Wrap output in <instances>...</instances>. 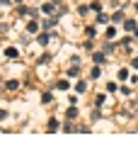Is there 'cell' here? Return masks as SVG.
I'll use <instances>...</instances> for the list:
<instances>
[{
	"label": "cell",
	"instance_id": "6da1fadb",
	"mask_svg": "<svg viewBox=\"0 0 138 146\" xmlns=\"http://www.w3.org/2000/svg\"><path fill=\"white\" fill-rule=\"evenodd\" d=\"M41 12H44V15H53V3H44V5H41Z\"/></svg>",
	"mask_w": 138,
	"mask_h": 146
},
{
	"label": "cell",
	"instance_id": "7a4b0ae2",
	"mask_svg": "<svg viewBox=\"0 0 138 146\" xmlns=\"http://www.w3.org/2000/svg\"><path fill=\"white\" fill-rule=\"evenodd\" d=\"M27 32H32V34H34V32H39V22H36V20H32L29 25H27Z\"/></svg>",
	"mask_w": 138,
	"mask_h": 146
},
{
	"label": "cell",
	"instance_id": "3957f363",
	"mask_svg": "<svg viewBox=\"0 0 138 146\" xmlns=\"http://www.w3.org/2000/svg\"><path fill=\"white\" fill-rule=\"evenodd\" d=\"M92 61H95V63H104V51H95Z\"/></svg>",
	"mask_w": 138,
	"mask_h": 146
},
{
	"label": "cell",
	"instance_id": "277c9868",
	"mask_svg": "<svg viewBox=\"0 0 138 146\" xmlns=\"http://www.w3.org/2000/svg\"><path fill=\"white\" fill-rule=\"evenodd\" d=\"M75 117H78V107L70 105V107H68V119H75Z\"/></svg>",
	"mask_w": 138,
	"mask_h": 146
},
{
	"label": "cell",
	"instance_id": "5b68a950",
	"mask_svg": "<svg viewBox=\"0 0 138 146\" xmlns=\"http://www.w3.org/2000/svg\"><path fill=\"white\" fill-rule=\"evenodd\" d=\"M36 44H39V46H46V44H49V34H39Z\"/></svg>",
	"mask_w": 138,
	"mask_h": 146
},
{
	"label": "cell",
	"instance_id": "8992f818",
	"mask_svg": "<svg viewBox=\"0 0 138 146\" xmlns=\"http://www.w3.org/2000/svg\"><path fill=\"white\" fill-rule=\"evenodd\" d=\"M124 27H126V32H136V22H133V20H126Z\"/></svg>",
	"mask_w": 138,
	"mask_h": 146
},
{
	"label": "cell",
	"instance_id": "52a82bcc",
	"mask_svg": "<svg viewBox=\"0 0 138 146\" xmlns=\"http://www.w3.org/2000/svg\"><path fill=\"white\" fill-rule=\"evenodd\" d=\"M5 56H7V58H15V56H17V49H15V46H7V49H5Z\"/></svg>",
	"mask_w": 138,
	"mask_h": 146
},
{
	"label": "cell",
	"instance_id": "ba28073f",
	"mask_svg": "<svg viewBox=\"0 0 138 146\" xmlns=\"http://www.w3.org/2000/svg\"><path fill=\"white\" fill-rule=\"evenodd\" d=\"M112 20H114V22H124V12H121V10H116V12L112 15Z\"/></svg>",
	"mask_w": 138,
	"mask_h": 146
},
{
	"label": "cell",
	"instance_id": "9c48e42d",
	"mask_svg": "<svg viewBox=\"0 0 138 146\" xmlns=\"http://www.w3.org/2000/svg\"><path fill=\"white\" fill-rule=\"evenodd\" d=\"M58 90H68V88H70V83H68V80H58Z\"/></svg>",
	"mask_w": 138,
	"mask_h": 146
},
{
	"label": "cell",
	"instance_id": "30bf717a",
	"mask_svg": "<svg viewBox=\"0 0 138 146\" xmlns=\"http://www.w3.org/2000/svg\"><path fill=\"white\" fill-rule=\"evenodd\" d=\"M51 93H44V95H41V102H44V105H49V102H51Z\"/></svg>",
	"mask_w": 138,
	"mask_h": 146
},
{
	"label": "cell",
	"instance_id": "8fae6325",
	"mask_svg": "<svg viewBox=\"0 0 138 146\" xmlns=\"http://www.w3.org/2000/svg\"><path fill=\"white\" fill-rule=\"evenodd\" d=\"M58 129V122L56 119H49V131H56Z\"/></svg>",
	"mask_w": 138,
	"mask_h": 146
},
{
	"label": "cell",
	"instance_id": "7c38bea8",
	"mask_svg": "<svg viewBox=\"0 0 138 146\" xmlns=\"http://www.w3.org/2000/svg\"><path fill=\"white\" fill-rule=\"evenodd\" d=\"M7 90H17V85H20V83H17V80H7Z\"/></svg>",
	"mask_w": 138,
	"mask_h": 146
},
{
	"label": "cell",
	"instance_id": "4fadbf2b",
	"mask_svg": "<svg viewBox=\"0 0 138 146\" xmlns=\"http://www.w3.org/2000/svg\"><path fill=\"white\" fill-rule=\"evenodd\" d=\"M99 76H102V71H99V66H95L92 68V78H99Z\"/></svg>",
	"mask_w": 138,
	"mask_h": 146
},
{
	"label": "cell",
	"instance_id": "5bb4252c",
	"mask_svg": "<svg viewBox=\"0 0 138 146\" xmlns=\"http://www.w3.org/2000/svg\"><path fill=\"white\" fill-rule=\"evenodd\" d=\"M95 105H97V107H99V105H104V95H97V98H95Z\"/></svg>",
	"mask_w": 138,
	"mask_h": 146
},
{
	"label": "cell",
	"instance_id": "9a60e30c",
	"mask_svg": "<svg viewBox=\"0 0 138 146\" xmlns=\"http://www.w3.org/2000/svg\"><path fill=\"white\" fill-rule=\"evenodd\" d=\"M78 73H80V68H78V66H73L70 71H68V76H78Z\"/></svg>",
	"mask_w": 138,
	"mask_h": 146
},
{
	"label": "cell",
	"instance_id": "2e32d148",
	"mask_svg": "<svg viewBox=\"0 0 138 146\" xmlns=\"http://www.w3.org/2000/svg\"><path fill=\"white\" fill-rule=\"evenodd\" d=\"M85 88H87L85 83H78V85H75V90H78V93H85Z\"/></svg>",
	"mask_w": 138,
	"mask_h": 146
},
{
	"label": "cell",
	"instance_id": "e0dca14e",
	"mask_svg": "<svg viewBox=\"0 0 138 146\" xmlns=\"http://www.w3.org/2000/svg\"><path fill=\"white\" fill-rule=\"evenodd\" d=\"M114 34H116V29H114V27H109V29H107V36H109V39H114Z\"/></svg>",
	"mask_w": 138,
	"mask_h": 146
},
{
	"label": "cell",
	"instance_id": "ac0fdd59",
	"mask_svg": "<svg viewBox=\"0 0 138 146\" xmlns=\"http://www.w3.org/2000/svg\"><path fill=\"white\" fill-rule=\"evenodd\" d=\"M131 66H133V68H138V56H136V58L131 61Z\"/></svg>",
	"mask_w": 138,
	"mask_h": 146
},
{
	"label": "cell",
	"instance_id": "d6986e66",
	"mask_svg": "<svg viewBox=\"0 0 138 146\" xmlns=\"http://www.w3.org/2000/svg\"><path fill=\"white\" fill-rule=\"evenodd\" d=\"M15 3H22V0H15Z\"/></svg>",
	"mask_w": 138,
	"mask_h": 146
}]
</instances>
